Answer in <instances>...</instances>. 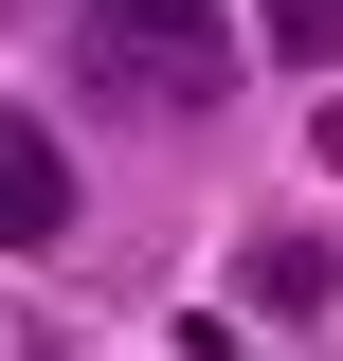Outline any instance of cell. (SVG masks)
<instances>
[{"label":"cell","mask_w":343,"mask_h":361,"mask_svg":"<svg viewBox=\"0 0 343 361\" xmlns=\"http://www.w3.org/2000/svg\"><path fill=\"white\" fill-rule=\"evenodd\" d=\"M54 235H73V145L37 109H0V253H54Z\"/></svg>","instance_id":"obj_2"},{"label":"cell","mask_w":343,"mask_h":361,"mask_svg":"<svg viewBox=\"0 0 343 361\" xmlns=\"http://www.w3.org/2000/svg\"><path fill=\"white\" fill-rule=\"evenodd\" d=\"M73 90L90 109H217L235 90V18L217 0H73Z\"/></svg>","instance_id":"obj_1"},{"label":"cell","mask_w":343,"mask_h":361,"mask_svg":"<svg viewBox=\"0 0 343 361\" xmlns=\"http://www.w3.org/2000/svg\"><path fill=\"white\" fill-rule=\"evenodd\" d=\"M271 54L289 73H343V0H271Z\"/></svg>","instance_id":"obj_4"},{"label":"cell","mask_w":343,"mask_h":361,"mask_svg":"<svg viewBox=\"0 0 343 361\" xmlns=\"http://www.w3.org/2000/svg\"><path fill=\"white\" fill-rule=\"evenodd\" d=\"M325 289H343V253H325V235H271V253H253V307H271V325H307Z\"/></svg>","instance_id":"obj_3"}]
</instances>
